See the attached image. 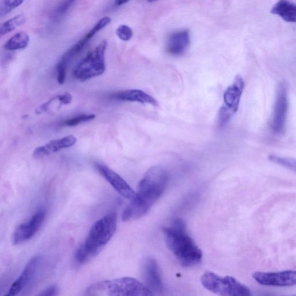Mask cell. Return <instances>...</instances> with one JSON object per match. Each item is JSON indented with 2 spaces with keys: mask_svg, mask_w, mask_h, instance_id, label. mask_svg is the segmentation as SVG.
Instances as JSON below:
<instances>
[{
  "mask_svg": "<svg viewBox=\"0 0 296 296\" xmlns=\"http://www.w3.org/2000/svg\"><path fill=\"white\" fill-rule=\"evenodd\" d=\"M24 0H3L0 3V17L6 16L24 3Z\"/></svg>",
  "mask_w": 296,
  "mask_h": 296,
  "instance_id": "obj_20",
  "label": "cell"
},
{
  "mask_svg": "<svg viewBox=\"0 0 296 296\" xmlns=\"http://www.w3.org/2000/svg\"><path fill=\"white\" fill-rule=\"evenodd\" d=\"M111 98L121 101L137 102L144 104L158 105V102L155 98L139 89L126 90V91L117 92L111 95Z\"/></svg>",
  "mask_w": 296,
  "mask_h": 296,
  "instance_id": "obj_16",
  "label": "cell"
},
{
  "mask_svg": "<svg viewBox=\"0 0 296 296\" xmlns=\"http://www.w3.org/2000/svg\"><path fill=\"white\" fill-rule=\"evenodd\" d=\"M57 97L58 100L59 101L60 104L61 105H67L70 104L72 100V97L69 93L61 94V95H59Z\"/></svg>",
  "mask_w": 296,
  "mask_h": 296,
  "instance_id": "obj_26",
  "label": "cell"
},
{
  "mask_svg": "<svg viewBox=\"0 0 296 296\" xmlns=\"http://www.w3.org/2000/svg\"><path fill=\"white\" fill-rule=\"evenodd\" d=\"M270 160L275 164L281 165L291 171H295V160L293 158L282 157L276 155H271L269 157Z\"/></svg>",
  "mask_w": 296,
  "mask_h": 296,
  "instance_id": "obj_22",
  "label": "cell"
},
{
  "mask_svg": "<svg viewBox=\"0 0 296 296\" xmlns=\"http://www.w3.org/2000/svg\"><path fill=\"white\" fill-rule=\"evenodd\" d=\"M143 273L145 285L154 294L155 293H160L164 291V283L155 260L149 257L145 260Z\"/></svg>",
  "mask_w": 296,
  "mask_h": 296,
  "instance_id": "obj_12",
  "label": "cell"
},
{
  "mask_svg": "<svg viewBox=\"0 0 296 296\" xmlns=\"http://www.w3.org/2000/svg\"><path fill=\"white\" fill-rule=\"evenodd\" d=\"M244 88L245 83L243 77L237 75L233 84L226 90L224 103L218 113V122L220 127L225 126L237 112Z\"/></svg>",
  "mask_w": 296,
  "mask_h": 296,
  "instance_id": "obj_7",
  "label": "cell"
},
{
  "mask_svg": "<svg viewBox=\"0 0 296 296\" xmlns=\"http://www.w3.org/2000/svg\"><path fill=\"white\" fill-rule=\"evenodd\" d=\"M111 21V19L109 17L106 16L104 18H102L100 21H98V23L94 25L91 31H90L87 35L85 36L87 39L89 41L92 39L95 34L101 31L102 29H104L109 25Z\"/></svg>",
  "mask_w": 296,
  "mask_h": 296,
  "instance_id": "obj_23",
  "label": "cell"
},
{
  "mask_svg": "<svg viewBox=\"0 0 296 296\" xmlns=\"http://www.w3.org/2000/svg\"><path fill=\"white\" fill-rule=\"evenodd\" d=\"M45 217V210L41 209L34 214L29 222L17 227L13 235V243L15 245L27 241L34 237L40 229Z\"/></svg>",
  "mask_w": 296,
  "mask_h": 296,
  "instance_id": "obj_11",
  "label": "cell"
},
{
  "mask_svg": "<svg viewBox=\"0 0 296 296\" xmlns=\"http://www.w3.org/2000/svg\"><path fill=\"white\" fill-rule=\"evenodd\" d=\"M168 181V173L164 168L154 166L149 169L139 183L135 198L124 209L123 221L136 220L147 214L164 194Z\"/></svg>",
  "mask_w": 296,
  "mask_h": 296,
  "instance_id": "obj_1",
  "label": "cell"
},
{
  "mask_svg": "<svg viewBox=\"0 0 296 296\" xmlns=\"http://www.w3.org/2000/svg\"><path fill=\"white\" fill-rule=\"evenodd\" d=\"M75 137L72 135L67 136L63 138L50 141L45 145L37 148L33 152V157L40 158L48 156L50 154L58 152L62 149L72 147L76 143Z\"/></svg>",
  "mask_w": 296,
  "mask_h": 296,
  "instance_id": "obj_13",
  "label": "cell"
},
{
  "mask_svg": "<svg viewBox=\"0 0 296 296\" xmlns=\"http://www.w3.org/2000/svg\"><path fill=\"white\" fill-rule=\"evenodd\" d=\"M75 2V0H63L54 12L53 16L55 18H59L65 14Z\"/></svg>",
  "mask_w": 296,
  "mask_h": 296,
  "instance_id": "obj_24",
  "label": "cell"
},
{
  "mask_svg": "<svg viewBox=\"0 0 296 296\" xmlns=\"http://www.w3.org/2000/svg\"><path fill=\"white\" fill-rule=\"evenodd\" d=\"M253 278L264 286H292L296 284V272L294 270L279 272H255Z\"/></svg>",
  "mask_w": 296,
  "mask_h": 296,
  "instance_id": "obj_9",
  "label": "cell"
},
{
  "mask_svg": "<svg viewBox=\"0 0 296 296\" xmlns=\"http://www.w3.org/2000/svg\"><path fill=\"white\" fill-rule=\"evenodd\" d=\"M95 167L98 172L108 181L120 195L124 198L132 200L135 198L136 192L132 190L122 177L110 167L99 164H95Z\"/></svg>",
  "mask_w": 296,
  "mask_h": 296,
  "instance_id": "obj_10",
  "label": "cell"
},
{
  "mask_svg": "<svg viewBox=\"0 0 296 296\" xmlns=\"http://www.w3.org/2000/svg\"><path fill=\"white\" fill-rule=\"evenodd\" d=\"M191 44L188 30H183L171 34L167 44V50L173 56H181L186 52Z\"/></svg>",
  "mask_w": 296,
  "mask_h": 296,
  "instance_id": "obj_15",
  "label": "cell"
},
{
  "mask_svg": "<svg viewBox=\"0 0 296 296\" xmlns=\"http://www.w3.org/2000/svg\"><path fill=\"white\" fill-rule=\"evenodd\" d=\"M29 34L23 32L17 33L8 40L4 48L7 50L15 51L26 48L30 42Z\"/></svg>",
  "mask_w": 296,
  "mask_h": 296,
  "instance_id": "obj_18",
  "label": "cell"
},
{
  "mask_svg": "<svg viewBox=\"0 0 296 296\" xmlns=\"http://www.w3.org/2000/svg\"><path fill=\"white\" fill-rule=\"evenodd\" d=\"M26 17L23 14L17 15L0 24V38L14 31L26 22Z\"/></svg>",
  "mask_w": 296,
  "mask_h": 296,
  "instance_id": "obj_19",
  "label": "cell"
},
{
  "mask_svg": "<svg viewBox=\"0 0 296 296\" xmlns=\"http://www.w3.org/2000/svg\"><path fill=\"white\" fill-rule=\"evenodd\" d=\"M88 295L149 296L154 294L134 278L124 277L94 283L87 290Z\"/></svg>",
  "mask_w": 296,
  "mask_h": 296,
  "instance_id": "obj_4",
  "label": "cell"
},
{
  "mask_svg": "<svg viewBox=\"0 0 296 296\" xmlns=\"http://www.w3.org/2000/svg\"><path fill=\"white\" fill-rule=\"evenodd\" d=\"M130 0H115V3L116 6H120L123 5L124 4H126Z\"/></svg>",
  "mask_w": 296,
  "mask_h": 296,
  "instance_id": "obj_28",
  "label": "cell"
},
{
  "mask_svg": "<svg viewBox=\"0 0 296 296\" xmlns=\"http://www.w3.org/2000/svg\"><path fill=\"white\" fill-rule=\"evenodd\" d=\"M58 289L55 286H51L48 288L41 291L38 295L48 296V295H57Z\"/></svg>",
  "mask_w": 296,
  "mask_h": 296,
  "instance_id": "obj_27",
  "label": "cell"
},
{
  "mask_svg": "<svg viewBox=\"0 0 296 296\" xmlns=\"http://www.w3.org/2000/svg\"><path fill=\"white\" fill-rule=\"evenodd\" d=\"M40 260V256L34 257L30 260L20 277L13 283L7 294L8 296L16 295L24 289L35 274Z\"/></svg>",
  "mask_w": 296,
  "mask_h": 296,
  "instance_id": "obj_14",
  "label": "cell"
},
{
  "mask_svg": "<svg viewBox=\"0 0 296 296\" xmlns=\"http://www.w3.org/2000/svg\"><path fill=\"white\" fill-rule=\"evenodd\" d=\"M167 247L184 267H194L203 259V252L188 234L185 222L177 219L164 229Z\"/></svg>",
  "mask_w": 296,
  "mask_h": 296,
  "instance_id": "obj_2",
  "label": "cell"
},
{
  "mask_svg": "<svg viewBox=\"0 0 296 296\" xmlns=\"http://www.w3.org/2000/svg\"><path fill=\"white\" fill-rule=\"evenodd\" d=\"M147 1L150 2V3H152V2L158 1V0H147Z\"/></svg>",
  "mask_w": 296,
  "mask_h": 296,
  "instance_id": "obj_29",
  "label": "cell"
},
{
  "mask_svg": "<svg viewBox=\"0 0 296 296\" xmlns=\"http://www.w3.org/2000/svg\"><path fill=\"white\" fill-rule=\"evenodd\" d=\"M272 14L280 16L287 22L295 23L296 21V6L289 0H280L271 11Z\"/></svg>",
  "mask_w": 296,
  "mask_h": 296,
  "instance_id": "obj_17",
  "label": "cell"
},
{
  "mask_svg": "<svg viewBox=\"0 0 296 296\" xmlns=\"http://www.w3.org/2000/svg\"><path fill=\"white\" fill-rule=\"evenodd\" d=\"M116 34L119 39L123 41H129L133 34L131 29L126 25H120L116 31Z\"/></svg>",
  "mask_w": 296,
  "mask_h": 296,
  "instance_id": "obj_25",
  "label": "cell"
},
{
  "mask_svg": "<svg viewBox=\"0 0 296 296\" xmlns=\"http://www.w3.org/2000/svg\"><path fill=\"white\" fill-rule=\"evenodd\" d=\"M204 288L211 292L225 296H249L251 290L232 277H222L211 272H206L200 278Z\"/></svg>",
  "mask_w": 296,
  "mask_h": 296,
  "instance_id": "obj_5",
  "label": "cell"
},
{
  "mask_svg": "<svg viewBox=\"0 0 296 296\" xmlns=\"http://www.w3.org/2000/svg\"><path fill=\"white\" fill-rule=\"evenodd\" d=\"M288 107L289 102L286 85L281 83L278 86L271 122V128L275 134H282V133L285 131Z\"/></svg>",
  "mask_w": 296,
  "mask_h": 296,
  "instance_id": "obj_8",
  "label": "cell"
},
{
  "mask_svg": "<svg viewBox=\"0 0 296 296\" xmlns=\"http://www.w3.org/2000/svg\"><path fill=\"white\" fill-rule=\"evenodd\" d=\"M107 42L102 41L76 66L73 75L86 81L104 74L105 71V53Z\"/></svg>",
  "mask_w": 296,
  "mask_h": 296,
  "instance_id": "obj_6",
  "label": "cell"
},
{
  "mask_svg": "<svg viewBox=\"0 0 296 296\" xmlns=\"http://www.w3.org/2000/svg\"><path fill=\"white\" fill-rule=\"evenodd\" d=\"M117 229V216L115 213L106 214L93 225L85 243L77 249L75 259L85 264L95 257L110 241Z\"/></svg>",
  "mask_w": 296,
  "mask_h": 296,
  "instance_id": "obj_3",
  "label": "cell"
},
{
  "mask_svg": "<svg viewBox=\"0 0 296 296\" xmlns=\"http://www.w3.org/2000/svg\"><path fill=\"white\" fill-rule=\"evenodd\" d=\"M95 118L96 115L94 114H81L67 120L64 122V124L68 127H74L84 122L92 121Z\"/></svg>",
  "mask_w": 296,
  "mask_h": 296,
  "instance_id": "obj_21",
  "label": "cell"
}]
</instances>
